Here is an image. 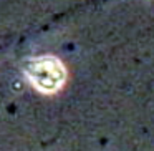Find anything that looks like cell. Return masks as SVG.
<instances>
[{
    "label": "cell",
    "mask_w": 154,
    "mask_h": 151,
    "mask_svg": "<svg viewBox=\"0 0 154 151\" xmlns=\"http://www.w3.org/2000/svg\"><path fill=\"white\" fill-rule=\"evenodd\" d=\"M28 80L37 90L43 93H55L63 87L66 80V70L60 60L53 57L33 58L27 63L25 68Z\"/></svg>",
    "instance_id": "6da1fadb"
}]
</instances>
